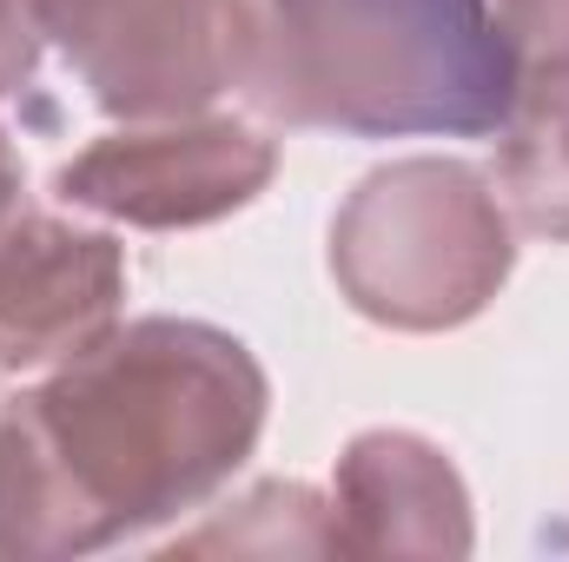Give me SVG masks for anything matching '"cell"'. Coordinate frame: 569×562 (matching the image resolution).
Segmentation results:
<instances>
[{
	"label": "cell",
	"mask_w": 569,
	"mask_h": 562,
	"mask_svg": "<svg viewBox=\"0 0 569 562\" xmlns=\"http://www.w3.org/2000/svg\"><path fill=\"white\" fill-rule=\"evenodd\" d=\"M517 100L497 133V192L537 239L569 245V0H497Z\"/></svg>",
	"instance_id": "ba28073f"
},
{
	"label": "cell",
	"mask_w": 569,
	"mask_h": 562,
	"mask_svg": "<svg viewBox=\"0 0 569 562\" xmlns=\"http://www.w3.org/2000/svg\"><path fill=\"white\" fill-rule=\"evenodd\" d=\"M53 40L107 120H192L246 87L252 0H53Z\"/></svg>",
	"instance_id": "277c9868"
},
{
	"label": "cell",
	"mask_w": 569,
	"mask_h": 562,
	"mask_svg": "<svg viewBox=\"0 0 569 562\" xmlns=\"http://www.w3.org/2000/svg\"><path fill=\"white\" fill-rule=\"evenodd\" d=\"M272 411L246 338L133 318L0 404V556L60 562L212 503Z\"/></svg>",
	"instance_id": "6da1fadb"
},
{
	"label": "cell",
	"mask_w": 569,
	"mask_h": 562,
	"mask_svg": "<svg viewBox=\"0 0 569 562\" xmlns=\"http://www.w3.org/2000/svg\"><path fill=\"white\" fill-rule=\"evenodd\" d=\"M20 212H27V172H20V152L7 140V127H0V239L13 232Z\"/></svg>",
	"instance_id": "30bf717a"
},
{
	"label": "cell",
	"mask_w": 569,
	"mask_h": 562,
	"mask_svg": "<svg viewBox=\"0 0 569 562\" xmlns=\"http://www.w3.org/2000/svg\"><path fill=\"white\" fill-rule=\"evenodd\" d=\"M246 93L345 140H483L510 120L517 53L490 0H252Z\"/></svg>",
	"instance_id": "7a4b0ae2"
},
{
	"label": "cell",
	"mask_w": 569,
	"mask_h": 562,
	"mask_svg": "<svg viewBox=\"0 0 569 562\" xmlns=\"http://www.w3.org/2000/svg\"><path fill=\"white\" fill-rule=\"evenodd\" d=\"M517 265L510 205L463 159H391L351 185L331 219V279L385 331H457Z\"/></svg>",
	"instance_id": "3957f363"
},
{
	"label": "cell",
	"mask_w": 569,
	"mask_h": 562,
	"mask_svg": "<svg viewBox=\"0 0 569 562\" xmlns=\"http://www.w3.org/2000/svg\"><path fill=\"white\" fill-rule=\"evenodd\" d=\"M127 304V252L53 212H20L0 239V371H53L100 344Z\"/></svg>",
	"instance_id": "8992f818"
},
{
	"label": "cell",
	"mask_w": 569,
	"mask_h": 562,
	"mask_svg": "<svg viewBox=\"0 0 569 562\" xmlns=\"http://www.w3.org/2000/svg\"><path fill=\"white\" fill-rule=\"evenodd\" d=\"M47 40H53V0H0V100L33 87Z\"/></svg>",
	"instance_id": "9c48e42d"
},
{
	"label": "cell",
	"mask_w": 569,
	"mask_h": 562,
	"mask_svg": "<svg viewBox=\"0 0 569 562\" xmlns=\"http://www.w3.org/2000/svg\"><path fill=\"white\" fill-rule=\"evenodd\" d=\"M279 172V140L246 120L192 113L120 127L53 172V192L73 212L133 225V232H192L252 205Z\"/></svg>",
	"instance_id": "5b68a950"
},
{
	"label": "cell",
	"mask_w": 569,
	"mask_h": 562,
	"mask_svg": "<svg viewBox=\"0 0 569 562\" xmlns=\"http://www.w3.org/2000/svg\"><path fill=\"white\" fill-rule=\"evenodd\" d=\"M338 556H470V490L418 430H365L331 483Z\"/></svg>",
	"instance_id": "52a82bcc"
}]
</instances>
